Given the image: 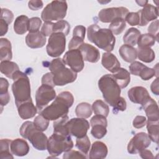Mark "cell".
I'll use <instances>...</instances> for the list:
<instances>
[{"label":"cell","mask_w":159,"mask_h":159,"mask_svg":"<svg viewBox=\"0 0 159 159\" xmlns=\"http://www.w3.org/2000/svg\"><path fill=\"white\" fill-rule=\"evenodd\" d=\"M158 29H159V24H158V19H156L155 21L152 22L150 24L149 27H148V34L155 36L157 41L158 40Z\"/></svg>","instance_id":"c3c4849f"},{"label":"cell","mask_w":159,"mask_h":159,"mask_svg":"<svg viewBox=\"0 0 159 159\" xmlns=\"http://www.w3.org/2000/svg\"><path fill=\"white\" fill-rule=\"evenodd\" d=\"M70 24L65 20H58L53 24V33L60 32L64 34L65 35H67L70 32Z\"/></svg>","instance_id":"ab89813d"},{"label":"cell","mask_w":159,"mask_h":159,"mask_svg":"<svg viewBox=\"0 0 159 159\" xmlns=\"http://www.w3.org/2000/svg\"><path fill=\"white\" fill-rule=\"evenodd\" d=\"M66 126L70 135L80 138L86 135L89 129V123L84 118H72L68 121Z\"/></svg>","instance_id":"4fadbf2b"},{"label":"cell","mask_w":159,"mask_h":159,"mask_svg":"<svg viewBox=\"0 0 159 159\" xmlns=\"http://www.w3.org/2000/svg\"><path fill=\"white\" fill-rule=\"evenodd\" d=\"M125 21H126L130 25L135 26L139 25L140 23V14L139 12H129L124 19Z\"/></svg>","instance_id":"7bdbcfd3"},{"label":"cell","mask_w":159,"mask_h":159,"mask_svg":"<svg viewBox=\"0 0 159 159\" xmlns=\"http://www.w3.org/2000/svg\"><path fill=\"white\" fill-rule=\"evenodd\" d=\"M136 2L140 6H142L144 7L147 4H148V1H136Z\"/></svg>","instance_id":"94428289"},{"label":"cell","mask_w":159,"mask_h":159,"mask_svg":"<svg viewBox=\"0 0 159 159\" xmlns=\"http://www.w3.org/2000/svg\"><path fill=\"white\" fill-rule=\"evenodd\" d=\"M68 120L69 117L67 115L54 120L53 124V133H57L64 135H70L66 126V124Z\"/></svg>","instance_id":"f546056e"},{"label":"cell","mask_w":159,"mask_h":159,"mask_svg":"<svg viewBox=\"0 0 159 159\" xmlns=\"http://www.w3.org/2000/svg\"><path fill=\"white\" fill-rule=\"evenodd\" d=\"M151 140L145 132L136 134L130 140L127 145V152L130 154L139 153L142 150L150 146Z\"/></svg>","instance_id":"8fae6325"},{"label":"cell","mask_w":159,"mask_h":159,"mask_svg":"<svg viewBox=\"0 0 159 159\" xmlns=\"http://www.w3.org/2000/svg\"><path fill=\"white\" fill-rule=\"evenodd\" d=\"M140 14V26H144L152 20H156L158 16V7L147 4L142 9L139 11Z\"/></svg>","instance_id":"2e32d148"},{"label":"cell","mask_w":159,"mask_h":159,"mask_svg":"<svg viewBox=\"0 0 159 159\" xmlns=\"http://www.w3.org/2000/svg\"><path fill=\"white\" fill-rule=\"evenodd\" d=\"M42 25V20L37 17H32L29 21L28 31L30 33L39 32L40 27Z\"/></svg>","instance_id":"ee69618b"},{"label":"cell","mask_w":159,"mask_h":159,"mask_svg":"<svg viewBox=\"0 0 159 159\" xmlns=\"http://www.w3.org/2000/svg\"><path fill=\"white\" fill-rule=\"evenodd\" d=\"M8 30V24L2 19H0V36L5 35Z\"/></svg>","instance_id":"680465c9"},{"label":"cell","mask_w":159,"mask_h":159,"mask_svg":"<svg viewBox=\"0 0 159 159\" xmlns=\"http://www.w3.org/2000/svg\"><path fill=\"white\" fill-rule=\"evenodd\" d=\"M73 147V142L70 135L53 133L48 139L47 149L50 155L56 157L63 152L71 150Z\"/></svg>","instance_id":"52a82bcc"},{"label":"cell","mask_w":159,"mask_h":159,"mask_svg":"<svg viewBox=\"0 0 159 159\" xmlns=\"http://www.w3.org/2000/svg\"><path fill=\"white\" fill-rule=\"evenodd\" d=\"M147 129L148 131V135L150 140L156 143H158V130L159 123L158 121H147Z\"/></svg>","instance_id":"d6a6232c"},{"label":"cell","mask_w":159,"mask_h":159,"mask_svg":"<svg viewBox=\"0 0 159 159\" xmlns=\"http://www.w3.org/2000/svg\"><path fill=\"white\" fill-rule=\"evenodd\" d=\"M10 150L12 155L23 157L29 153V146L25 140L18 138L11 141Z\"/></svg>","instance_id":"44dd1931"},{"label":"cell","mask_w":159,"mask_h":159,"mask_svg":"<svg viewBox=\"0 0 159 159\" xmlns=\"http://www.w3.org/2000/svg\"><path fill=\"white\" fill-rule=\"evenodd\" d=\"M74 102V97L69 91H63L55 98L49 106L39 112L48 120H55L67 115Z\"/></svg>","instance_id":"6da1fadb"},{"label":"cell","mask_w":159,"mask_h":159,"mask_svg":"<svg viewBox=\"0 0 159 159\" xmlns=\"http://www.w3.org/2000/svg\"><path fill=\"white\" fill-rule=\"evenodd\" d=\"M68 4L66 1H53L48 3L41 13L42 19L44 22L61 20L66 15Z\"/></svg>","instance_id":"ba28073f"},{"label":"cell","mask_w":159,"mask_h":159,"mask_svg":"<svg viewBox=\"0 0 159 159\" xmlns=\"http://www.w3.org/2000/svg\"><path fill=\"white\" fill-rule=\"evenodd\" d=\"M126 23L124 19L118 17L111 22L109 26V29L112 32L113 34L119 35L124 31Z\"/></svg>","instance_id":"8d00e7d4"},{"label":"cell","mask_w":159,"mask_h":159,"mask_svg":"<svg viewBox=\"0 0 159 159\" xmlns=\"http://www.w3.org/2000/svg\"><path fill=\"white\" fill-rule=\"evenodd\" d=\"M84 43V40L80 38L73 37L69 42L68 48L69 50L72 49H78L79 47Z\"/></svg>","instance_id":"f5cc1de1"},{"label":"cell","mask_w":159,"mask_h":159,"mask_svg":"<svg viewBox=\"0 0 159 159\" xmlns=\"http://www.w3.org/2000/svg\"><path fill=\"white\" fill-rule=\"evenodd\" d=\"M12 140L5 139H1L0 142V158H14L12 154L10 152V145Z\"/></svg>","instance_id":"74e56055"},{"label":"cell","mask_w":159,"mask_h":159,"mask_svg":"<svg viewBox=\"0 0 159 159\" xmlns=\"http://www.w3.org/2000/svg\"><path fill=\"white\" fill-rule=\"evenodd\" d=\"M98 87L106 102L114 107L120 97L121 89L112 75L106 74L101 76L98 81Z\"/></svg>","instance_id":"8992f818"},{"label":"cell","mask_w":159,"mask_h":159,"mask_svg":"<svg viewBox=\"0 0 159 159\" xmlns=\"http://www.w3.org/2000/svg\"><path fill=\"white\" fill-rule=\"evenodd\" d=\"M28 6L32 11H37L42 8L43 2L42 1H29Z\"/></svg>","instance_id":"9f6ffc18"},{"label":"cell","mask_w":159,"mask_h":159,"mask_svg":"<svg viewBox=\"0 0 159 159\" xmlns=\"http://www.w3.org/2000/svg\"><path fill=\"white\" fill-rule=\"evenodd\" d=\"M19 132L24 139L30 141L35 149L43 151L47 148L48 139L42 131L37 129L33 122H24L20 127Z\"/></svg>","instance_id":"5b68a950"},{"label":"cell","mask_w":159,"mask_h":159,"mask_svg":"<svg viewBox=\"0 0 159 159\" xmlns=\"http://www.w3.org/2000/svg\"><path fill=\"white\" fill-rule=\"evenodd\" d=\"M12 80L14 82L12 84V91L16 106L32 99L30 84L28 76L18 70L14 74Z\"/></svg>","instance_id":"3957f363"},{"label":"cell","mask_w":159,"mask_h":159,"mask_svg":"<svg viewBox=\"0 0 159 159\" xmlns=\"http://www.w3.org/2000/svg\"><path fill=\"white\" fill-rule=\"evenodd\" d=\"M140 155L142 158H146V159H152L154 158V156L153 155L152 152L149 150L144 149L142 150L140 153Z\"/></svg>","instance_id":"91938a15"},{"label":"cell","mask_w":159,"mask_h":159,"mask_svg":"<svg viewBox=\"0 0 159 159\" xmlns=\"http://www.w3.org/2000/svg\"><path fill=\"white\" fill-rule=\"evenodd\" d=\"M9 82L4 78H0V104L1 107L7 105L10 100V96L8 92Z\"/></svg>","instance_id":"4dcf8cb0"},{"label":"cell","mask_w":159,"mask_h":159,"mask_svg":"<svg viewBox=\"0 0 159 159\" xmlns=\"http://www.w3.org/2000/svg\"><path fill=\"white\" fill-rule=\"evenodd\" d=\"M56 98V92L53 87L42 84L35 93L36 107L39 112L46 107L48 103Z\"/></svg>","instance_id":"30bf717a"},{"label":"cell","mask_w":159,"mask_h":159,"mask_svg":"<svg viewBox=\"0 0 159 159\" xmlns=\"http://www.w3.org/2000/svg\"><path fill=\"white\" fill-rule=\"evenodd\" d=\"M121 58L126 62L132 63L137 57V50L132 46L129 45H122L119 50Z\"/></svg>","instance_id":"d4e9b609"},{"label":"cell","mask_w":159,"mask_h":159,"mask_svg":"<svg viewBox=\"0 0 159 159\" xmlns=\"http://www.w3.org/2000/svg\"><path fill=\"white\" fill-rule=\"evenodd\" d=\"M128 98L131 102L143 106L151 98L147 89L142 86L131 88L127 92Z\"/></svg>","instance_id":"9a60e30c"},{"label":"cell","mask_w":159,"mask_h":159,"mask_svg":"<svg viewBox=\"0 0 159 159\" xmlns=\"http://www.w3.org/2000/svg\"><path fill=\"white\" fill-rule=\"evenodd\" d=\"M33 122L37 129L42 132L46 130L49 125V120L40 114L35 117Z\"/></svg>","instance_id":"60d3db41"},{"label":"cell","mask_w":159,"mask_h":159,"mask_svg":"<svg viewBox=\"0 0 159 159\" xmlns=\"http://www.w3.org/2000/svg\"><path fill=\"white\" fill-rule=\"evenodd\" d=\"M63 158H64V159L86 158V155L83 154L81 152L70 150L69 151L64 152V154L63 155Z\"/></svg>","instance_id":"f6af8a7d"},{"label":"cell","mask_w":159,"mask_h":159,"mask_svg":"<svg viewBox=\"0 0 159 159\" xmlns=\"http://www.w3.org/2000/svg\"><path fill=\"white\" fill-rule=\"evenodd\" d=\"M112 76L120 89L126 88L130 81V73L124 68H120Z\"/></svg>","instance_id":"cb8c5ba5"},{"label":"cell","mask_w":159,"mask_h":159,"mask_svg":"<svg viewBox=\"0 0 159 159\" xmlns=\"http://www.w3.org/2000/svg\"><path fill=\"white\" fill-rule=\"evenodd\" d=\"M128 13V9L124 7H109L101 9L98 14V18L102 22L109 23L118 17L125 19Z\"/></svg>","instance_id":"5bb4252c"},{"label":"cell","mask_w":159,"mask_h":159,"mask_svg":"<svg viewBox=\"0 0 159 159\" xmlns=\"http://www.w3.org/2000/svg\"><path fill=\"white\" fill-rule=\"evenodd\" d=\"M108 150L106 145L100 141L94 142L91 146L89 153L90 159L104 158L106 157Z\"/></svg>","instance_id":"7402d4cb"},{"label":"cell","mask_w":159,"mask_h":159,"mask_svg":"<svg viewBox=\"0 0 159 159\" xmlns=\"http://www.w3.org/2000/svg\"><path fill=\"white\" fill-rule=\"evenodd\" d=\"M106 126L103 125L98 124L92 126V129L91 130V135L96 139H100L104 137L107 134Z\"/></svg>","instance_id":"b9f144b4"},{"label":"cell","mask_w":159,"mask_h":159,"mask_svg":"<svg viewBox=\"0 0 159 159\" xmlns=\"http://www.w3.org/2000/svg\"><path fill=\"white\" fill-rule=\"evenodd\" d=\"M12 58V47L10 41L6 38L0 39V60L1 61L11 60Z\"/></svg>","instance_id":"484cf974"},{"label":"cell","mask_w":159,"mask_h":159,"mask_svg":"<svg viewBox=\"0 0 159 159\" xmlns=\"http://www.w3.org/2000/svg\"><path fill=\"white\" fill-rule=\"evenodd\" d=\"M48 68L53 75V83L55 86H64L74 82L77 74L71 69L66 68L62 59H53L50 63Z\"/></svg>","instance_id":"277c9868"},{"label":"cell","mask_w":159,"mask_h":159,"mask_svg":"<svg viewBox=\"0 0 159 159\" xmlns=\"http://www.w3.org/2000/svg\"><path fill=\"white\" fill-rule=\"evenodd\" d=\"M62 60L76 73L81 71L84 66V60L79 49L69 50L64 55Z\"/></svg>","instance_id":"7c38bea8"},{"label":"cell","mask_w":159,"mask_h":159,"mask_svg":"<svg viewBox=\"0 0 159 159\" xmlns=\"http://www.w3.org/2000/svg\"><path fill=\"white\" fill-rule=\"evenodd\" d=\"M140 35V32L137 28L131 27L129 29L123 36V42L125 44L130 46H135Z\"/></svg>","instance_id":"f1b7e54d"},{"label":"cell","mask_w":159,"mask_h":159,"mask_svg":"<svg viewBox=\"0 0 159 159\" xmlns=\"http://www.w3.org/2000/svg\"><path fill=\"white\" fill-rule=\"evenodd\" d=\"M18 70H19V66L15 62L11 60L1 61L0 71L7 78L12 79L14 74Z\"/></svg>","instance_id":"83f0119b"},{"label":"cell","mask_w":159,"mask_h":159,"mask_svg":"<svg viewBox=\"0 0 159 159\" xmlns=\"http://www.w3.org/2000/svg\"><path fill=\"white\" fill-rule=\"evenodd\" d=\"M92 106L88 102H81L75 109V114L78 117L88 118L92 114Z\"/></svg>","instance_id":"836d02e7"},{"label":"cell","mask_w":159,"mask_h":159,"mask_svg":"<svg viewBox=\"0 0 159 159\" xmlns=\"http://www.w3.org/2000/svg\"><path fill=\"white\" fill-rule=\"evenodd\" d=\"M16 106L19 116L22 119L32 118L38 112V109L34 106L32 99L22 102Z\"/></svg>","instance_id":"ac0fdd59"},{"label":"cell","mask_w":159,"mask_h":159,"mask_svg":"<svg viewBox=\"0 0 159 159\" xmlns=\"http://www.w3.org/2000/svg\"><path fill=\"white\" fill-rule=\"evenodd\" d=\"M53 24L52 22H45L41 28V32L45 36H50L53 34Z\"/></svg>","instance_id":"681fc988"},{"label":"cell","mask_w":159,"mask_h":159,"mask_svg":"<svg viewBox=\"0 0 159 159\" xmlns=\"http://www.w3.org/2000/svg\"><path fill=\"white\" fill-rule=\"evenodd\" d=\"M86 34V28L83 25L76 26L73 31V37H78L82 40L84 39Z\"/></svg>","instance_id":"816d5d0a"},{"label":"cell","mask_w":159,"mask_h":159,"mask_svg":"<svg viewBox=\"0 0 159 159\" xmlns=\"http://www.w3.org/2000/svg\"><path fill=\"white\" fill-rule=\"evenodd\" d=\"M42 84H47L54 87L55 85L53 83V75L51 72L47 73L42 78Z\"/></svg>","instance_id":"db71d44e"},{"label":"cell","mask_w":159,"mask_h":159,"mask_svg":"<svg viewBox=\"0 0 159 159\" xmlns=\"http://www.w3.org/2000/svg\"><path fill=\"white\" fill-rule=\"evenodd\" d=\"M1 19L4 20L8 25L10 24L14 19V14L12 11L8 9L2 8L1 10Z\"/></svg>","instance_id":"bcb514c9"},{"label":"cell","mask_w":159,"mask_h":159,"mask_svg":"<svg viewBox=\"0 0 159 159\" xmlns=\"http://www.w3.org/2000/svg\"><path fill=\"white\" fill-rule=\"evenodd\" d=\"M25 43L31 48H39L43 47L46 43V37L41 32L30 33L25 37Z\"/></svg>","instance_id":"ffe728a7"},{"label":"cell","mask_w":159,"mask_h":159,"mask_svg":"<svg viewBox=\"0 0 159 159\" xmlns=\"http://www.w3.org/2000/svg\"><path fill=\"white\" fill-rule=\"evenodd\" d=\"M113 107H114V111H113L114 112H115L116 111H124L127 107V103L125 99L122 97H120V98L117 101L116 104Z\"/></svg>","instance_id":"11a10c76"},{"label":"cell","mask_w":159,"mask_h":159,"mask_svg":"<svg viewBox=\"0 0 159 159\" xmlns=\"http://www.w3.org/2000/svg\"><path fill=\"white\" fill-rule=\"evenodd\" d=\"M81 53L84 61L90 63H96L100 58V52L98 48L94 46L83 43L78 48Z\"/></svg>","instance_id":"e0dca14e"},{"label":"cell","mask_w":159,"mask_h":159,"mask_svg":"<svg viewBox=\"0 0 159 159\" xmlns=\"http://www.w3.org/2000/svg\"><path fill=\"white\" fill-rule=\"evenodd\" d=\"M92 110L96 115H101L106 117L108 116L109 113L108 105L100 99H98L93 103Z\"/></svg>","instance_id":"d590c367"},{"label":"cell","mask_w":159,"mask_h":159,"mask_svg":"<svg viewBox=\"0 0 159 159\" xmlns=\"http://www.w3.org/2000/svg\"><path fill=\"white\" fill-rule=\"evenodd\" d=\"M142 107L145 112L148 120L158 121V106L153 99L151 98L142 106Z\"/></svg>","instance_id":"603a6c76"},{"label":"cell","mask_w":159,"mask_h":159,"mask_svg":"<svg viewBox=\"0 0 159 159\" xmlns=\"http://www.w3.org/2000/svg\"><path fill=\"white\" fill-rule=\"evenodd\" d=\"M88 40L98 47L107 52L113 50L116 38L109 29L101 28L96 24H92L87 29Z\"/></svg>","instance_id":"7a4b0ae2"},{"label":"cell","mask_w":159,"mask_h":159,"mask_svg":"<svg viewBox=\"0 0 159 159\" xmlns=\"http://www.w3.org/2000/svg\"><path fill=\"white\" fill-rule=\"evenodd\" d=\"M137 50L138 58L145 63H150L153 61L155 58V52L150 48H138Z\"/></svg>","instance_id":"e575fe53"},{"label":"cell","mask_w":159,"mask_h":159,"mask_svg":"<svg viewBox=\"0 0 159 159\" xmlns=\"http://www.w3.org/2000/svg\"><path fill=\"white\" fill-rule=\"evenodd\" d=\"M101 63L107 70L112 73H116L120 68V64L118 59L111 52H105L102 54Z\"/></svg>","instance_id":"d6986e66"},{"label":"cell","mask_w":159,"mask_h":159,"mask_svg":"<svg viewBox=\"0 0 159 159\" xmlns=\"http://www.w3.org/2000/svg\"><path fill=\"white\" fill-rule=\"evenodd\" d=\"M156 40L157 41L156 37L150 34H140L138 39L137 45L138 48H150L155 43Z\"/></svg>","instance_id":"1f68e13d"},{"label":"cell","mask_w":159,"mask_h":159,"mask_svg":"<svg viewBox=\"0 0 159 159\" xmlns=\"http://www.w3.org/2000/svg\"><path fill=\"white\" fill-rule=\"evenodd\" d=\"M147 124V119L142 116H137L133 120V126L136 129H140L144 127Z\"/></svg>","instance_id":"f907efd6"},{"label":"cell","mask_w":159,"mask_h":159,"mask_svg":"<svg viewBox=\"0 0 159 159\" xmlns=\"http://www.w3.org/2000/svg\"><path fill=\"white\" fill-rule=\"evenodd\" d=\"M66 47V35L60 32L53 33L48 39L46 50L51 57H58L65 51Z\"/></svg>","instance_id":"9c48e42d"},{"label":"cell","mask_w":159,"mask_h":159,"mask_svg":"<svg viewBox=\"0 0 159 159\" xmlns=\"http://www.w3.org/2000/svg\"><path fill=\"white\" fill-rule=\"evenodd\" d=\"M158 78L157 77V78L152 83L151 86H150V89L152 92L158 96L159 94V89H158Z\"/></svg>","instance_id":"6f0895ef"},{"label":"cell","mask_w":159,"mask_h":159,"mask_svg":"<svg viewBox=\"0 0 159 159\" xmlns=\"http://www.w3.org/2000/svg\"><path fill=\"white\" fill-rule=\"evenodd\" d=\"M75 146L81 153L86 155L90 149L91 142L88 137L86 135L84 137L76 139Z\"/></svg>","instance_id":"f35d334b"},{"label":"cell","mask_w":159,"mask_h":159,"mask_svg":"<svg viewBox=\"0 0 159 159\" xmlns=\"http://www.w3.org/2000/svg\"><path fill=\"white\" fill-rule=\"evenodd\" d=\"M29 21V19L25 15L18 16L14 23V32L19 35L24 34L28 30Z\"/></svg>","instance_id":"4316f807"},{"label":"cell","mask_w":159,"mask_h":159,"mask_svg":"<svg viewBox=\"0 0 159 159\" xmlns=\"http://www.w3.org/2000/svg\"><path fill=\"white\" fill-rule=\"evenodd\" d=\"M90 124H91V127L94 125H98V124L103 125L107 127V121L106 117L101 116V115H95L91 119Z\"/></svg>","instance_id":"7dc6e473"}]
</instances>
